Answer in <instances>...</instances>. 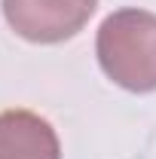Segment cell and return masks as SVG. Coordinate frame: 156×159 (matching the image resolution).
<instances>
[{"label": "cell", "mask_w": 156, "mask_h": 159, "mask_svg": "<svg viewBox=\"0 0 156 159\" xmlns=\"http://www.w3.org/2000/svg\"><path fill=\"white\" fill-rule=\"evenodd\" d=\"M95 55L104 77L126 92H156V12L117 9L101 21Z\"/></svg>", "instance_id": "6da1fadb"}, {"label": "cell", "mask_w": 156, "mask_h": 159, "mask_svg": "<svg viewBox=\"0 0 156 159\" xmlns=\"http://www.w3.org/2000/svg\"><path fill=\"white\" fill-rule=\"evenodd\" d=\"M6 25L28 43H64L95 16L98 0H0Z\"/></svg>", "instance_id": "7a4b0ae2"}, {"label": "cell", "mask_w": 156, "mask_h": 159, "mask_svg": "<svg viewBox=\"0 0 156 159\" xmlns=\"http://www.w3.org/2000/svg\"><path fill=\"white\" fill-rule=\"evenodd\" d=\"M0 159H61V144L52 122L25 107L3 110Z\"/></svg>", "instance_id": "3957f363"}]
</instances>
